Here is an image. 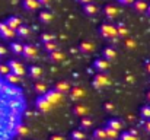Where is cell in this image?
<instances>
[{
    "instance_id": "1",
    "label": "cell",
    "mask_w": 150,
    "mask_h": 140,
    "mask_svg": "<svg viewBox=\"0 0 150 140\" xmlns=\"http://www.w3.org/2000/svg\"><path fill=\"white\" fill-rule=\"evenodd\" d=\"M6 108L9 109V112H15V114L22 115V112L26 108V102H25L23 96H21V98H10V99H6Z\"/></svg>"
},
{
    "instance_id": "2",
    "label": "cell",
    "mask_w": 150,
    "mask_h": 140,
    "mask_svg": "<svg viewBox=\"0 0 150 140\" xmlns=\"http://www.w3.org/2000/svg\"><path fill=\"white\" fill-rule=\"evenodd\" d=\"M0 96L4 99H10V98H21L22 96V91L18 86L9 85V83H3L1 89H0Z\"/></svg>"
},
{
    "instance_id": "3",
    "label": "cell",
    "mask_w": 150,
    "mask_h": 140,
    "mask_svg": "<svg viewBox=\"0 0 150 140\" xmlns=\"http://www.w3.org/2000/svg\"><path fill=\"white\" fill-rule=\"evenodd\" d=\"M99 34L106 40H112V38L118 37L115 25H112V23H102L99 26Z\"/></svg>"
},
{
    "instance_id": "4",
    "label": "cell",
    "mask_w": 150,
    "mask_h": 140,
    "mask_svg": "<svg viewBox=\"0 0 150 140\" xmlns=\"http://www.w3.org/2000/svg\"><path fill=\"white\" fill-rule=\"evenodd\" d=\"M7 66H9V69H10V73H13V75H16V76H19V77H22V76L26 73V69H25V66H23L21 61L15 60V58L9 60Z\"/></svg>"
},
{
    "instance_id": "5",
    "label": "cell",
    "mask_w": 150,
    "mask_h": 140,
    "mask_svg": "<svg viewBox=\"0 0 150 140\" xmlns=\"http://www.w3.org/2000/svg\"><path fill=\"white\" fill-rule=\"evenodd\" d=\"M109 83H111V79H109L105 73H98V75L93 77V80H92V86H93L95 89L106 88V86H109Z\"/></svg>"
},
{
    "instance_id": "6",
    "label": "cell",
    "mask_w": 150,
    "mask_h": 140,
    "mask_svg": "<svg viewBox=\"0 0 150 140\" xmlns=\"http://www.w3.org/2000/svg\"><path fill=\"white\" fill-rule=\"evenodd\" d=\"M44 98L54 107V105H58V104L63 101V93L57 92L55 89H48L47 92L44 93Z\"/></svg>"
},
{
    "instance_id": "7",
    "label": "cell",
    "mask_w": 150,
    "mask_h": 140,
    "mask_svg": "<svg viewBox=\"0 0 150 140\" xmlns=\"http://www.w3.org/2000/svg\"><path fill=\"white\" fill-rule=\"evenodd\" d=\"M35 107H37V109L41 111V112H50L51 109H52V105L44 98V95H40V96L35 99Z\"/></svg>"
},
{
    "instance_id": "8",
    "label": "cell",
    "mask_w": 150,
    "mask_h": 140,
    "mask_svg": "<svg viewBox=\"0 0 150 140\" xmlns=\"http://www.w3.org/2000/svg\"><path fill=\"white\" fill-rule=\"evenodd\" d=\"M0 37L3 40H12V38L16 37V32L13 29H10L6 25V22H0Z\"/></svg>"
},
{
    "instance_id": "9",
    "label": "cell",
    "mask_w": 150,
    "mask_h": 140,
    "mask_svg": "<svg viewBox=\"0 0 150 140\" xmlns=\"http://www.w3.org/2000/svg\"><path fill=\"white\" fill-rule=\"evenodd\" d=\"M22 55L26 58V60H32L38 55V50L37 47H34L32 44H25L23 50H22Z\"/></svg>"
},
{
    "instance_id": "10",
    "label": "cell",
    "mask_w": 150,
    "mask_h": 140,
    "mask_svg": "<svg viewBox=\"0 0 150 140\" xmlns=\"http://www.w3.org/2000/svg\"><path fill=\"white\" fill-rule=\"evenodd\" d=\"M118 7L114 6V4H105L103 6V15L108 18V19H114L118 16Z\"/></svg>"
},
{
    "instance_id": "11",
    "label": "cell",
    "mask_w": 150,
    "mask_h": 140,
    "mask_svg": "<svg viewBox=\"0 0 150 140\" xmlns=\"http://www.w3.org/2000/svg\"><path fill=\"white\" fill-rule=\"evenodd\" d=\"M93 67L99 72V73H105L108 69H109V61L108 60H105V58H96L95 61H93Z\"/></svg>"
},
{
    "instance_id": "12",
    "label": "cell",
    "mask_w": 150,
    "mask_h": 140,
    "mask_svg": "<svg viewBox=\"0 0 150 140\" xmlns=\"http://www.w3.org/2000/svg\"><path fill=\"white\" fill-rule=\"evenodd\" d=\"M26 73L29 75V77H31V79L40 80V79H41V76H42V69H41L40 66H29V67H28V70H26Z\"/></svg>"
},
{
    "instance_id": "13",
    "label": "cell",
    "mask_w": 150,
    "mask_h": 140,
    "mask_svg": "<svg viewBox=\"0 0 150 140\" xmlns=\"http://www.w3.org/2000/svg\"><path fill=\"white\" fill-rule=\"evenodd\" d=\"M4 22H6V25H7L10 29H13L15 32H16V29L22 25V21H21V18H19V16H9Z\"/></svg>"
},
{
    "instance_id": "14",
    "label": "cell",
    "mask_w": 150,
    "mask_h": 140,
    "mask_svg": "<svg viewBox=\"0 0 150 140\" xmlns=\"http://www.w3.org/2000/svg\"><path fill=\"white\" fill-rule=\"evenodd\" d=\"M69 93H70V98H71L73 101H79V99L85 98L86 91H85L83 88H79V86H76V88H71Z\"/></svg>"
},
{
    "instance_id": "15",
    "label": "cell",
    "mask_w": 150,
    "mask_h": 140,
    "mask_svg": "<svg viewBox=\"0 0 150 140\" xmlns=\"http://www.w3.org/2000/svg\"><path fill=\"white\" fill-rule=\"evenodd\" d=\"M102 58H105V60H108V61L115 60V58H117V51H115V48H112V47H105V48L102 50Z\"/></svg>"
},
{
    "instance_id": "16",
    "label": "cell",
    "mask_w": 150,
    "mask_h": 140,
    "mask_svg": "<svg viewBox=\"0 0 150 140\" xmlns=\"http://www.w3.org/2000/svg\"><path fill=\"white\" fill-rule=\"evenodd\" d=\"M88 112H89V108L86 107V105H83V104H77V105H74V108H73V114L76 115V117H86L88 115Z\"/></svg>"
},
{
    "instance_id": "17",
    "label": "cell",
    "mask_w": 150,
    "mask_h": 140,
    "mask_svg": "<svg viewBox=\"0 0 150 140\" xmlns=\"http://www.w3.org/2000/svg\"><path fill=\"white\" fill-rule=\"evenodd\" d=\"M54 89H55L57 92H60V93H63V95H64V93L70 92V89H71V88H70V83H69L67 80H60V82L54 86Z\"/></svg>"
},
{
    "instance_id": "18",
    "label": "cell",
    "mask_w": 150,
    "mask_h": 140,
    "mask_svg": "<svg viewBox=\"0 0 150 140\" xmlns=\"http://www.w3.org/2000/svg\"><path fill=\"white\" fill-rule=\"evenodd\" d=\"M22 6H23V9L32 12L40 7V3H38V0H22Z\"/></svg>"
},
{
    "instance_id": "19",
    "label": "cell",
    "mask_w": 150,
    "mask_h": 140,
    "mask_svg": "<svg viewBox=\"0 0 150 140\" xmlns=\"http://www.w3.org/2000/svg\"><path fill=\"white\" fill-rule=\"evenodd\" d=\"M106 127H109V129H112V130H115V131H120V130L122 129V121L118 120V118H111V120H108Z\"/></svg>"
},
{
    "instance_id": "20",
    "label": "cell",
    "mask_w": 150,
    "mask_h": 140,
    "mask_svg": "<svg viewBox=\"0 0 150 140\" xmlns=\"http://www.w3.org/2000/svg\"><path fill=\"white\" fill-rule=\"evenodd\" d=\"M77 48H79V51H82V53H92V51L95 50V44L91 43V41H82Z\"/></svg>"
},
{
    "instance_id": "21",
    "label": "cell",
    "mask_w": 150,
    "mask_h": 140,
    "mask_svg": "<svg viewBox=\"0 0 150 140\" xmlns=\"http://www.w3.org/2000/svg\"><path fill=\"white\" fill-rule=\"evenodd\" d=\"M29 35H31V29L26 25H21L16 29V37H19V38H28Z\"/></svg>"
},
{
    "instance_id": "22",
    "label": "cell",
    "mask_w": 150,
    "mask_h": 140,
    "mask_svg": "<svg viewBox=\"0 0 150 140\" xmlns=\"http://www.w3.org/2000/svg\"><path fill=\"white\" fill-rule=\"evenodd\" d=\"M64 58H66V55H64V53L60 51V50H57V51H54V53L50 54V60L52 63H61Z\"/></svg>"
},
{
    "instance_id": "23",
    "label": "cell",
    "mask_w": 150,
    "mask_h": 140,
    "mask_svg": "<svg viewBox=\"0 0 150 140\" xmlns=\"http://www.w3.org/2000/svg\"><path fill=\"white\" fill-rule=\"evenodd\" d=\"M4 82H6V83H9V85L18 86V85H19V82H21V77H19V76H16V75H13V73H9V75H6V76H4Z\"/></svg>"
},
{
    "instance_id": "24",
    "label": "cell",
    "mask_w": 150,
    "mask_h": 140,
    "mask_svg": "<svg viewBox=\"0 0 150 140\" xmlns=\"http://www.w3.org/2000/svg\"><path fill=\"white\" fill-rule=\"evenodd\" d=\"M52 13H51L50 10H42V12H40V22L41 23H50L51 21H52Z\"/></svg>"
},
{
    "instance_id": "25",
    "label": "cell",
    "mask_w": 150,
    "mask_h": 140,
    "mask_svg": "<svg viewBox=\"0 0 150 140\" xmlns=\"http://www.w3.org/2000/svg\"><path fill=\"white\" fill-rule=\"evenodd\" d=\"M83 12L88 15V16H93L98 13V6L93 4V3H89V4H85L83 6Z\"/></svg>"
},
{
    "instance_id": "26",
    "label": "cell",
    "mask_w": 150,
    "mask_h": 140,
    "mask_svg": "<svg viewBox=\"0 0 150 140\" xmlns=\"http://www.w3.org/2000/svg\"><path fill=\"white\" fill-rule=\"evenodd\" d=\"M29 133V130H28V127L25 126V124H18L16 127H15V131H13V134H18V136H21V137H25L26 134Z\"/></svg>"
},
{
    "instance_id": "27",
    "label": "cell",
    "mask_w": 150,
    "mask_h": 140,
    "mask_svg": "<svg viewBox=\"0 0 150 140\" xmlns=\"http://www.w3.org/2000/svg\"><path fill=\"white\" fill-rule=\"evenodd\" d=\"M115 29H117L118 37H125V38H127V35H128V28H127L122 22H118V23L115 25Z\"/></svg>"
},
{
    "instance_id": "28",
    "label": "cell",
    "mask_w": 150,
    "mask_h": 140,
    "mask_svg": "<svg viewBox=\"0 0 150 140\" xmlns=\"http://www.w3.org/2000/svg\"><path fill=\"white\" fill-rule=\"evenodd\" d=\"M133 6H134L136 12L143 13V12H146V10H147V6H149V4H147L144 0H136V1L133 3Z\"/></svg>"
},
{
    "instance_id": "29",
    "label": "cell",
    "mask_w": 150,
    "mask_h": 140,
    "mask_svg": "<svg viewBox=\"0 0 150 140\" xmlns=\"http://www.w3.org/2000/svg\"><path fill=\"white\" fill-rule=\"evenodd\" d=\"M70 137H71V140H85L86 139V133L82 129H76V130L71 131Z\"/></svg>"
},
{
    "instance_id": "30",
    "label": "cell",
    "mask_w": 150,
    "mask_h": 140,
    "mask_svg": "<svg viewBox=\"0 0 150 140\" xmlns=\"http://www.w3.org/2000/svg\"><path fill=\"white\" fill-rule=\"evenodd\" d=\"M10 51L13 53V54H16V55H22V50H23V44H21V43H16V41H13V43H10Z\"/></svg>"
},
{
    "instance_id": "31",
    "label": "cell",
    "mask_w": 150,
    "mask_h": 140,
    "mask_svg": "<svg viewBox=\"0 0 150 140\" xmlns=\"http://www.w3.org/2000/svg\"><path fill=\"white\" fill-rule=\"evenodd\" d=\"M34 91H35L37 93L44 95V93L48 91V88H47V85H45L44 82H35V85H34Z\"/></svg>"
},
{
    "instance_id": "32",
    "label": "cell",
    "mask_w": 150,
    "mask_h": 140,
    "mask_svg": "<svg viewBox=\"0 0 150 140\" xmlns=\"http://www.w3.org/2000/svg\"><path fill=\"white\" fill-rule=\"evenodd\" d=\"M93 137L96 140H108V137H106V133H105V129H95L93 130Z\"/></svg>"
},
{
    "instance_id": "33",
    "label": "cell",
    "mask_w": 150,
    "mask_h": 140,
    "mask_svg": "<svg viewBox=\"0 0 150 140\" xmlns=\"http://www.w3.org/2000/svg\"><path fill=\"white\" fill-rule=\"evenodd\" d=\"M54 41H55V35H52V34L45 32V34L41 35V43L42 44H48V43H54Z\"/></svg>"
},
{
    "instance_id": "34",
    "label": "cell",
    "mask_w": 150,
    "mask_h": 140,
    "mask_svg": "<svg viewBox=\"0 0 150 140\" xmlns=\"http://www.w3.org/2000/svg\"><path fill=\"white\" fill-rule=\"evenodd\" d=\"M92 124H93V121H92L89 117H83V118L80 120V129H82V130H83V129H91Z\"/></svg>"
},
{
    "instance_id": "35",
    "label": "cell",
    "mask_w": 150,
    "mask_h": 140,
    "mask_svg": "<svg viewBox=\"0 0 150 140\" xmlns=\"http://www.w3.org/2000/svg\"><path fill=\"white\" fill-rule=\"evenodd\" d=\"M140 115L147 121V120H150V105H143L142 107V109H140Z\"/></svg>"
},
{
    "instance_id": "36",
    "label": "cell",
    "mask_w": 150,
    "mask_h": 140,
    "mask_svg": "<svg viewBox=\"0 0 150 140\" xmlns=\"http://www.w3.org/2000/svg\"><path fill=\"white\" fill-rule=\"evenodd\" d=\"M57 50H58V45H57L55 41H54V43H48V44H44V51H47L48 54L57 51Z\"/></svg>"
},
{
    "instance_id": "37",
    "label": "cell",
    "mask_w": 150,
    "mask_h": 140,
    "mask_svg": "<svg viewBox=\"0 0 150 140\" xmlns=\"http://www.w3.org/2000/svg\"><path fill=\"white\" fill-rule=\"evenodd\" d=\"M103 129H105V133H106L108 139H117L118 137V131H115V130H112L109 127H103Z\"/></svg>"
},
{
    "instance_id": "38",
    "label": "cell",
    "mask_w": 150,
    "mask_h": 140,
    "mask_svg": "<svg viewBox=\"0 0 150 140\" xmlns=\"http://www.w3.org/2000/svg\"><path fill=\"white\" fill-rule=\"evenodd\" d=\"M10 73V69H9V66L7 64H4V63H0V77L3 76H6V75H9Z\"/></svg>"
},
{
    "instance_id": "39",
    "label": "cell",
    "mask_w": 150,
    "mask_h": 140,
    "mask_svg": "<svg viewBox=\"0 0 150 140\" xmlns=\"http://www.w3.org/2000/svg\"><path fill=\"white\" fill-rule=\"evenodd\" d=\"M121 140H139V136H134L130 131H125L121 134Z\"/></svg>"
},
{
    "instance_id": "40",
    "label": "cell",
    "mask_w": 150,
    "mask_h": 140,
    "mask_svg": "<svg viewBox=\"0 0 150 140\" xmlns=\"http://www.w3.org/2000/svg\"><path fill=\"white\" fill-rule=\"evenodd\" d=\"M125 47H127L128 50H134L137 45H136V41H134L133 38H128V37H127V38H125Z\"/></svg>"
},
{
    "instance_id": "41",
    "label": "cell",
    "mask_w": 150,
    "mask_h": 140,
    "mask_svg": "<svg viewBox=\"0 0 150 140\" xmlns=\"http://www.w3.org/2000/svg\"><path fill=\"white\" fill-rule=\"evenodd\" d=\"M6 123V111L0 107V129H3V124Z\"/></svg>"
},
{
    "instance_id": "42",
    "label": "cell",
    "mask_w": 150,
    "mask_h": 140,
    "mask_svg": "<svg viewBox=\"0 0 150 140\" xmlns=\"http://www.w3.org/2000/svg\"><path fill=\"white\" fill-rule=\"evenodd\" d=\"M103 108H105V111H108V112H112V111L115 109V105H114L112 102H106V104L103 105Z\"/></svg>"
},
{
    "instance_id": "43",
    "label": "cell",
    "mask_w": 150,
    "mask_h": 140,
    "mask_svg": "<svg viewBox=\"0 0 150 140\" xmlns=\"http://www.w3.org/2000/svg\"><path fill=\"white\" fill-rule=\"evenodd\" d=\"M120 4H122V6H133V3L136 1V0H117Z\"/></svg>"
},
{
    "instance_id": "44",
    "label": "cell",
    "mask_w": 150,
    "mask_h": 140,
    "mask_svg": "<svg viewBox=\"0 0 150 140\" xmlns=\"http://www.w3.org/2000/svg\"><path fill=\"white\" fill-rule=\"evenodd\" d=\"M6 54H7V50H6V47L0 45V58H1V57H4Z\"/></svg>"
},
{
    "instance_id": "45",
    "label": "cell",
    "mask_w": 150,
    "mask_h": 140,
    "mask_svg": "<svg viewBox=\"0 0 150 140\" xmlns=\"http://www.w3.org/2000/svg\"><path fill=\"white\" fill-rule=\"evenodd\" d=\"M50 140H66V139H64V136H61V134H54V136H51Z\"/></svg>"
},
{
    "instance_id": "46",
    "label": "cell",
    "mask_w": 150,
    "mask_h": 140,
    "mask_svg": "<svg viewBox=\"0 0 150 140\" xmlns=\"http://www.w3.org/2000/svg\"><path fill=\"white\" fill-rule=\"evenodd\" d=\"M79 4H82V6H85V4H89V3H92L93 0H76Z\"/></svg>"
},
{
    "instance_id": "47",
    "label": "cell",
    "mask_w": 150,
    "mask_h": 140,
    "mask_svg": "<svg viewBox=\"0 0 150 140\" xmlns=\"http://www.w3.org/2000/svg\"><path fill=\"white\" fill-rule=\"evenodd\" d=\"M38 3H40V6L42 4V6H48L51 3V0H38Z\"/></svg>"
},
{
    "instance_id": "48",
    "label": "cell",
    "mask_w": 150,
    "mask_h": 140,
    "mask_svg": "<svg viewBox=\"0 0 150 140\" xmlns=\"http://www.w3.org/2000/svg\"><path fill=\"white\" fill-rule=\"evenodd\" d=\"M144 69H146V72L150 75V60H147V61L144 63Z\"/></svg>"
},
{
    "instance_id": "49",
    "label": "cell",
    "mask_w": 150,
    "mask_h": 140,
    "mask_svg": "<svg viewBox=\"0 0 150 140\" xmlns=\"http://www.w3.org/2000/svg\"><path fill=\"white\" fill-rule=\"evenodd\" d=\"M144 127H146V131H147V133H150V120H147V121H146Z\"/></svg>"
},
{
    "instance_id": "50",
    "label": "cell",
    "mask_w": 150,
    "mask_h": 140,
    "mask_svg": "<svg viewBox=\"0 0 150 140\" xmlns=\"http://www.w3.org/2000/svg\"><path fill=\"white\" fill-rule=\"evenodd\" d=\"M125 79H127V80H128V83H133V77H131V76H127V77H125Z\"/></svg>"
},
{
    "instance_id": "51",
    "label": "cell",
    "mask_w": 150,
    "mask_h": 140,
    "mask_svg": "<svg viewBox=\"0 0 150 140\" xmlns=\"http://www.w3.org/2000/svg\"><path fill=\"white\" fill-rule=\"evenodd\" d=\"M3 83H4V80H3V79L0 77V89H1V86H3Z\"/></svg>"
},
{
    "instance_id": "52",
    "label": "cell",
    "mask_w": 150,
    "mask_h": 140,
    "mask_svg": "<svg viewBox=\"0 0 150 140\" xmlns=\"http://www.w3.org/2000/svg\"><path fill=\"white\" fill-rule=\"evenodd\" d=\"M146 13H147V15H149V16H150V4H149V6H147V10H146Z\"/></svg>"
},
{
    "instance_id": "53",
    "label": "cell",
    "mask_w": 150,
    "mask_h": 140,
    "mask_svg": "<svg viewBox=\"0 0 150 140\" xmlns=\"http://www.w3.org/2000/svg\"><path fill=\"white\" fill-rule=\"evenodd\" d=\"M147 101H149V104H150V91L147 92Z\"/></svg>"
}]
</instances>
